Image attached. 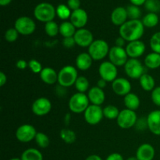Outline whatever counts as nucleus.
<instances>
[{"label": "nucleus", "mask_w": 160, "mask_h": 160, "mask_svg": "<svg viewBox=\"0 0 160 160\" xmlns=\"http://www.w3.org/2000/svg\"><path fill=\"white\" fill-rule=\"evenodd\" d=\"M145 33V26L140 20H129L120 27L119 34L126 42L140 40Z\"/></svg>", "instance_id": "obj_1"}, {"label": "nucleus", "mask_w": 160, "mask_h": 160, "mask_svg": "<svg viewBox=\"0 0 160 160\" xmlns=\"http://www.w3.org/2000/svg\"><path fill=\"white\" fill-rule=\"evenodd\" d=\"M78 78V70L71 65L65 66L58 73V83L63 88H69L74 85Z\"/></svg>", "instance_id": "obj_2"}, {"label": "nucleus", "mask_w": 160, "mask_h": 160, "mask_svg": "<svg viewBox=\"0 0 160 160\" xmlns=\"http://www.w3.org/2000/svg\"><path fill=\"white\" fill-rule=\"evenodd\" d=\"M56 15V9L52 4L42 2L38 4L34 9V16L38 21L48 23L52 21Z\"/></svg>", "instance_id": "obj_3"}, {"label": "nucleus", "mask_w": 160, "mask_h": 160, "mask_svg": "<svg viewBox=\"0 0 160 160\" xmlns=\"http://www.w3.org/2000/svg\"><path fill=\"white\" fill-rule=\"evenodd\" d=\"M88 97L85 93H75L69 99V109L72 112L76 114L82 113L85 112L89 105Z\"/></svg>", "instance_id": "obj_4"}, {"label": "nucleus", "mask_w": 160, "mask_h": 160, "mask_svg": "<svg viewBox=\"0 0 160 160\" xmlns=\"http://www.w3.org/2000/svg\"><path fill=\"white\" fill-rule=\"evenodd\" d=\"M109 49L110 48L106 41L102 39H97L94 41L88 47V52L92 56L93 60L98 61L103 59L109 55Z\"/></svg>", "instance_id": "obj_5"}, {"label": "nucleus", "mask_w": 160, "mask_h": 160, "mask_svg": "<svg viewBox=\"0 0 160 160\" xmlns=\"http://www.w3.org/2000/svg\"><path fill=\"white\" fill-rule=\"evenodd\" d=\"M138 120V119L135 111L124 109L120 112L117 119V123L122 129H130L135 126Z\"/></svg>", "instance_id": "obj_6"}, {"label": "nucleus", "mask_w": 160, "mask_h": 160, "mask_svg": "<svg viewBox=\"0 0 160 160\" xmlns=\"http://www.w3.org/2000/svg\"><path fill=\"white\" fill-rule=\"evenodd\" d=\"M84 117L85 121L89 125H97L102 120L104 117L103 109L100 106L90 105L84 112Z\"/></svg>", "instance_id": "obj_7"}, {"label": "nucleus", "mask_w": 160, "mask_h": 160, "mask_svg": "<svg viewBox=\"0 0 160 160\" xmlns=\"http://www.w3.org/2000/svg\"><path fill=\"white\" fill-rule=\"evenodd\" d=\"M98 73L100 78L105 80L106 82H112L117 78L118 70L117 66L112 63L110 61H105L100 64Z\"/></svg>", "instance_id": "obj_8"}, {"label": "nucleus", "mask_w": 160, "mask_h": 160, "mask_svg": "<svg viewBox=\"0 0 160 160\" xmlns=\"http://www.w3.org/2000/svg\"><path fill=\"white\" fill-rule=\"evenodd\" d=\"M18 33L22 35H30L36 29V24L34 20L28 17H20L17 19L14 24Z\"/></svg>", "instance_id": "obj_9"}, {"label": "nucleus", "mask_w": 160, "mask_h": 160, "mask_svg": "<svg viewBox=\"0 0 160 160\" xmlns=\"http://www.w3.org/2000/svg\"><path fill=\"white\" fill-rule=\"evenodd\" d=\"M123 67L126 74L132 79H139L145 73L143 64L138 59H129Z\"/></svg>", "instance_id": "obj_10"}, {"label": "nucleus", "mask_w": 160, "mask_h": 160, "mask_svg": "<svg viewBox=\"0 0 160 160\" xmlns=\"http://www.w3.org/2000/svg\"><path fill=\"white\" fill-rule=\"evenodd\" d=\"M37 131L34 126L31 124H22L16 131V138L22 143H28L34 140Z\"/></svg>", "instance_id": "obj_11"}, {"label": "nucleus", "mask_w": 160, "mask_h": 160, "mask_svg": "<svg viewBox=\"0 0 160 160\" xmlns=\"http://www.w3.org/2000/svg\"><path fill=\"white\" fill-rule=\"evenodd\" d=\"M108 56H109V61L117 67L124 66L128 60V56L126 49L116 45L110 48Z\"/></svg>", "instance_id": "obj_12"}, {"label": "nucleus", "mask_w": 160, "mask_h": 160, "mask_svg": "<svg viewBox=\"0 0 160 160\" xmlns=\"http://www.w3.org/2000/svg\"><path fill=\"white\" fill-rule=\"evenodd\" d=\"M52 109V102L48 98L41 97L34 101L31 106L33 113L38 117H42L49 113Z\"/></svg>", "instance_id": "obj_13"}, {"label": "nucleus", "mask_w": 160, "mask_h": 160, "mask_svg": "<svg viewBox=\"0 0 160 160\" xmlns=\"http://www.w3.org/2000/svg\"><path fill=\"white\" fill-rule=\"evenodd\" d=\"M131 82L124 78H117L112 82V92L119 96H126L131 92Z\"/></svg>", "instance_id": "obj_14"}, {"label": "nucleus", "mask_w": 160, "mask_h": 160, "mask_svg": "<svg viewBox=\"0 0 160 160\" xmlns=\"http://www.w3.org/2000/svg\"><path fill=\"white\" fill-rule=\"evenodd\" d=\"M73 38H74L76 45L83 48L89 47L95 41L93 34L89 30L85 29V28L77 30Z\"/></svg>", "instance_id": "obj_15"}, {"label": "nucleus", "mask_w": 160, "mask_h": 160, "mask_svg": "<svg viewBox=\"0 0 160 160\" xmlns=\"http://www.w3.org/2000/svg\"><path fill=\"white\" fill-rule=\"evenodd\" d=\"M127 53L130 59H138L145 52V45L141 40L128 42L126 45Z\"/></svg>", "instance_id": "obj_16"}, {"label": "nucleus", "mask_w": 160, "mask_h": 160, "mask_svg": "<svg viewBox=\"0 0 160 160\" xmlns=\"http://www.w3.org/2000/svg\"><path fill=\"white\" fill-rule=\"evenodd\" d=\"M147 119L148 129L153 134L160 136V110L156 109L150 112Z\"/></svg>", "instance_id": "obj_17"}, {"label": "nucleus", "mask_w": 160, "mask_h": 160, "mask_svg": "<svg viewBox=\"0 0 160 160\" xmlns=\"http://www.w3.org/2000/svg\"><path fill=\"white\" fill-rule=\"evenodd\" d=\"M70 20L75 28L81 29V28H84L87 24L88 17L87 12L84 9L80 8L72 12Z\"/></svg>", "instance_id": "obj_18"}, {"label": "nucleus", "mask_w": 160, "mask_h": 160, "mask_svg": "<svg viewBox=\"0 0 160 160\" xmlns=\"http://www.w3.org/2000/svg\"><path fill=\"white\" fill-rule=\"evenodd\" d=\"M156 155L154 147L148 143L141 145L136 152L138 160H153Z\"/></svg>", "instance_id": "obj_19"}, {"label": "nucleus", "mask_w": 160, "mask_h": 160, "mask_svg": "<svg viewBox=\"0 0 160 160\" xmlns=\"http://www.w3.org/2000/svg\"><path fill=\"white\" fill-rule=\"evenodd\" d=\"M88 97L92 105L101 106L103 104L106 99V95L103 89L100 88L98 86L91 88L88 92Z\"/></svg>", "instance_id": "obj_20"}, {"label": "nucleus", "mask_w": 160, "mask_h": 160, "mask_svg": "<svg viewBox=\"0 0 160 160\" xmlns=\"http://www.w3.org/2000/svg\"><path fill=\"white\" fill-rule=\"evenodd\" d=\"M111 21L116 26H122L123 23L128 21V12H127V9L122 6H119L116 9H113V11L111 13Z\"/></svg>", "instance_id": "obj_21"}, {"label": "nucleus", "mask_w": 160, "mask_h": 160, "mask_svg": "<svg viewBox=\"0 0 160 160\" xmlns=\"http://www.w3.org/2000/svg\"><path fill=\"white\" fill-rule=\"evenodd\" d=\"M92 62H93V59L88 52L80 53L75 59L77 68L82 71H85L90 69L92 65Z\"/></svg>", "instance_id": "obj_22"}, {"label": "nucleus", "mask_w": 160, "mask_h": 160, "mask_svg": "<svg viewBox=\"0 0 160 160\" xmlns=\"http://www.w3.org/2000/svg\"><path fill=\"white\" fill-rule=\"evenodd\" d=\"M40 78L46 84H54L58 82V73L52 67H45L40 73Z\"/></svg>", "instance_id": "obj_23"}, {"label": "nucleus", "mask_w": 160, "mask_h": 160, "mask_svg": "<svg viewBox=\"0 0 160 160\" xmlns=\"http://www.w3.org/2000/svg\"><path fill=\"white\" fill-rule=\"evenodd\" d=\"M123 102H124L125 106H126V109H131V110L133 111L137 110L140 107L141 105V101L139 97L136 94L132 93V92H131L128 95H127L126 96H124Z\"/></svg>", "instance_id": "obj_24"}, {"label": "nucleus", "mask_w": 160, "mask_h": 160, "mask_svg": "<svg viewBox=\"0 0 160 160\" xmlns=\"http://www.w3.org/2000/svg\"><path fill=\"white\" fill-rule=\"evenodd\" d=\"M145 66L151 70H156L160 67V54L156 52H151L147 55L144 60Z\"/></svg>", "instance_id": "obj_25"}, {"label": "nucleus", "mask_w": 160, "mask_h": 160, "mask_svg": "<svg viewBox=\"0 0 160 160\" xmlns=\"http://www.w3.org/2000/svg\"><path fill=\"white\" fill-rule=\"evenodd\" d=\"M139 83L145 92H152L153 89L156 88V81L152 76L148 74V73H144L140 78H139Z\"/></svg>", "instance_id": "obj_26"}, {"label": "nucleus", "mask_w": 160, "mask_h": 160, "mask_svg": "<svg viewBox=\"0 0 160 160\" xmlns=\"http://www.w3.org/2000/svg\"><path fill=\"white\" fill-rule=\"evenodd\" d=\"M76 31V28L70 21H64L59 25V34L63 38L73 37Z\"/></svg>", "instance_id": "obj_27"}, {"label": "nucleus", "mask_w": 160, "mask_h": 160, "mask_svg": "<svg viewBox=\"0 0 160 160\" xmlns=\"http://www.w3.org/2000/svg\"><path fill=\"white\" fill-rule=\"evenodd\" d=\"M20 159L21 160H43V156L39 150L30 148L22 153Z\"/></svg>", "instance_id": "obj_28"}, {"label": "nucleus", "mask_w": 160, "mask_h": 160, "mask_svg": "<svg viewBox=\"0 0 160 160\" xmlns=\"http://www.w3.org/2000/svg\"><path fill=\"white\" fill-rule=\"evenodd\" d=\"M159 17L155 12H148L142 20V22L144 26L148 28H152L157 26L158 23H159Z\"/></svg>", "instance_id": "obj_29"}, {"label": "nucleus", "mask_w": 160, "mask_h": 160, "mask_svg": "<svg viewBox=\"0 0 160 160\" xmlns=\"http://www.w3.org/2000/svg\"><path fill=\"white\" fill-rule=\"evenodd\" d=\"M59 135H60V138L66 144H69V145L74 143L77 138L76 134H75L74 131L68 129V128H64V129L61 130Z\"/></svg>", "instance_id": "obj_30"}, {"label": "nucleus", "mask_w": 160, "mask_h": 160, "mask_svg": "<svg viewBox=\"0 0 160 160\" xmlns=\"http://www.w3.org/2000/svg\"><path fill=\"white\" fill-rule=\"evenodd\" d=\"M120 112V111L119 110L118 108L113 105H108L103 109L104 117L108 120H117Z\"/></svg>", "instance_id": "obj_31"}, {"label": "nucleus", "mask_w": 160, "mask_h": 160, "mask_svg": "<svg viewBox=\"0 0 160 160\" xmlns=\"http://www.w3.org/2000/svg\"><path fill=\"white\" fill-rule=\"evenodd\" d=\"M75 88L77 89L78 92L80 93H85L89 90V81L87 78L84 76L78 77L75 82Z\"/></svg>", "instance_id": "obj_32"}, {"label": "nucleus", "mask_w": 160, "mask_h": 160, "mask_svg": "<svg viewBox=\"0 0 160 160\" xmlns=\"http://www.w3.org/2000/svg\"><path fill=\"white\" fill-rule=\"evenodd\" d=\"M45 31L49 37H55L59 33V26L55 21H49L45 24Z\"/></svg>", "instance_id": "obj_33"}, {"label": "nucleus", "mask_w": 160, "mask_h": 160, "mask_svg": "<svg viewBox=\"0 0 160 160\" xmlns=\"http://www.w3.org/2000/svg\"><path fill=\"white\" fill-rule=\"evenodd\" d=\"M72 12H70V9L67 6L63 4H60L56 8V15L61 20H66L68 18H70Z\"/></svg>", "instance_id": "obj_34"}, {"label": "nucleus", "mask_w": 160, "mask_h": 160, "mask_svg": "<svg viewBox=\"0 0 160 160\" xmlns=\"http://www.w3.org/2000/svg\"><path fill=\"white\" fill-rule=\"evenodd\" d=\"M34 140L37 145L42 148H47L50 145V139L48 136L42 132H38Z\"/></svg>", "instance_id": "obj_35"}, {"label": "nucleus", "mask_w": 160, "mask_h": 160, "mask_svg": "<svg viewBox=\"0 0 160 160\" xmlns=\"http://www.w3.org/2000/svg\"><path fill=\"white\" fill-rule=\"evenodd\" d=\"M126 9L128 17L130 20H139L141 15H142V12L138 6L131 5V6H128Z\"/></svg>", "instance_id": "obj_36"}, {"label": "nucleus", "mask_w": 160, "mask_h": 160, "mask_svg": "<svg viewBox=\"0 0 160 160\" xmlns=\"http://www.w3.org/2000/svg\"><path fill=\"white\" fill-rule=\"evenodd\" d=\"M150 47L153 52L160 54V31L152 34L150 38Z\"/></svg>", "instance_id": "obj_37"}, {"label": "nucleus", "mask_w": 160, "mask_h": 160, "mask_svg": "<svg viewBox=\"0 0 160 160\" xmlns=\"http://www.w3.org/2000/svg\"><path fill=\"white\" fill-rule=\"evenodd\" d=\"M18 31L16 30L15 28H9L7 31L5 32L4 34V38L6 42H14L15 41L17 40L19 36Z\"/></svg>", "instance_id": "obj_38"}, {"label": "nucleus", "mask_w": 160, "mask_h": 160, "mask_svg": "<svg viewBox=\"0 0 160 160\" xmlns=\"http://www.w3.org/2000/svg\"><path fill=\"white\" fill-rule=\"evenodd\" d=\"M145 8L149 12H155L160 11V2L159 0H147L145 3Z\"/></svg>", "instance_id": "obj_39"}, {"label": "nucleus", "mask_w": 160, "mask_h": 160, "mask_svg": "<svg viewBox=\"0 0 160 160\" xmlns=\"http://www.w3.org/2000/svg\"><path fill=\"white\" fill-rule=\"evenodd\" d=\"M28 67L34 73H41L42 70H43L41 62L37 59H31L28 62Z\"/></svg>", "instance_id": "obj_40"}, {"label": "nucleus", "mask_w": 160, "mask_h": 160, "mask_svg": "<svg viewBox=\"0 0 160 160\" xmlns=\"http://www.w3.org/2000/svg\"><path fill=\"white\" fill-rule=\"evenodd\" d=\"M151 98L156 106L160 107V86H157L152 91Z\"/></svg>", "instance_id": "obj_41"}, {"label": "nucleus", "mask_w": 160, "mask_h": 160, "mask_svg": "<svg viewBox=\"0 0 160 160\" xmlns=\"http://www.w3.org/2000/svg\"><path fill=\"white\" fill-rule=\"evenodd\" d=\"M62 45L65 48H70L76 45V42H75L74 38L73 37H69V38H63L62 39Z\"/></svg>", "instance_id": "obj_42"}, {"label": "nucleus", "mask_w": 160, "mask_h": 160, "mask_svg": "<svg viewBox=\"0 0 160 160\" xmlns=\"http://www.w3.org/2000/svg\"><path fill=\"white\" fill-rule=\"evenodd\" d=\"M67 6L70 9V10H77L80 9L81 6V1L80 0H68L67 1Z\"/></svg>", "instance_id": "obj_43"}, {"label": "nucleus", "mask_w": 160, "mask_h": 160, "mask_svg": "<svg viewBox=\"0 0 160 160\" xmlns=\"http://www.w3.org/2000/svg\"><path fill=\"white\" fill-rule=\"evenodd\" d=\"M16 67L19 70H25L27 67H28V62H27V61H25L24 59H19L16 62Z\"/></svg>", "instance_id": "obj_44"}, {"label": "nucleus", "mask_w": 160, "mask_h": 160, "mask_svg": "<svg viewBox=\"0 0 160 160\" xmlns=\"http://www.w3.org/2000/svg\"><path fill=\"white\" fill-rule=\"evenodd\" d=\"M106 160H124L123 157L122 156V155H120V153L114 152L112 154L109 155L106 158Z\"/></svg>", "instance_id": "obj_45"}, {"label": "nucleus", "mask_w": 160, "mask_h": 160, "mask_svg": "<svg viewBox=\"0 0 160 160\" xmlns=\"http://www.w3.org/2000/svg\"><path fill=\"white\" fill-rule=\"evenodd\" d=\"M7 82V77L3 72H0V86L3 87Z\"/></svg>", "instance_id": "obj_46"}, {"label": "nucleus", "mask_w": 160, "mask_h": 160, "mask_svg": "<svg viewBox=\"0 0 160 160\" xmlns=\"http://www.w3.org/2000/svg\"><path fill=\"white\" fill-rule=\"evenodd\" d=\"M125 42L126 41L122 37H118L117 39H116V46H118V47H121V48H123L125 45Z\"/></svg>", "instance_id": "obj_47"}, {"label": "nucleus", "mask_w": 160, "mask_h": 160, "mask_svg": "<svg viewBox=\"0 0 160 160\" xmlns=\"http://www.w3.org/2000/svg\"><path fill=\"white\" fill-rule=\"evenodd\" d=\"M147 0H130L132 5H134V6H142V5L145 4Z\"/></svg>", "instance_id": "obj_48"}, {"label": "nucleus", "mask_w": 160, "mask_h": 160, "mask_svg": "<svg viewBox=\"0 0 160 160\" xmlns=\"http://www.w3.org/2000/svg\"><path fill=\"white\" fill-rule=\"evenodd\" d=\"M106 84H107V82H106L105 80L100 78V79L98 81V82H97V86H98V88H100L104 89L105 88H106Z\"/></svg>", "instance_id": "obj_49"}, {"label": "nucleus", "mask_w": 160, "mask_h": 160, "mask_svg": "<svg viewBox=\"0 0 160 160\" xmlns=\"http://www.w3.org/2000/svg\"><path fill=\"white\" fill-rule=\"evenodd\" d=\"M85 160H102V159L98 155H91V156H88Z\"/></svg>", "instance_id": "obj_50"}, {"label": "nucleus", "mask_w": 160, "mask_h": 160, "mask_svg": "<svg viewBox=\"0 0 160 160\" xmlns=\"http://www.w3.org/2000/svg\"><path fill=\"white\" fill-rule=\"evenodd\" d=\"M11 1L12 0H0V5L2 6H7V5H9L11 2Z\"/></svg>", "instance_id": "obj_51"}, {"label": "nucleus", "mask_w": 160, "mask_h": 160, "mask_svg": "<svg viewBox=\"0 0 160 160\" xmlns=\"http://www.w3.org/2000/svg\"><path fill=\"white\" fill-rule=\"evenodd\" d=\"M127 160H138V159H137V157H136V156H131V157L128 158Z\"/></svg>", "instance_id": "obj_52"}, {"label": "nucleus", "mask_w": 160, "mask_h": 160, "mask_svg": "<svg viewBox=\"0 0 160 160\" xmlns=\"http://www.w3.org/2000/svg\"><path fill=\"white\" fill-rule=\"evenodd\" d=\"M9 160H21V159H20V158L15 157V158H12V159H10Z\"/></svg>", "instance_id": "obj_53"}]
</instances>
